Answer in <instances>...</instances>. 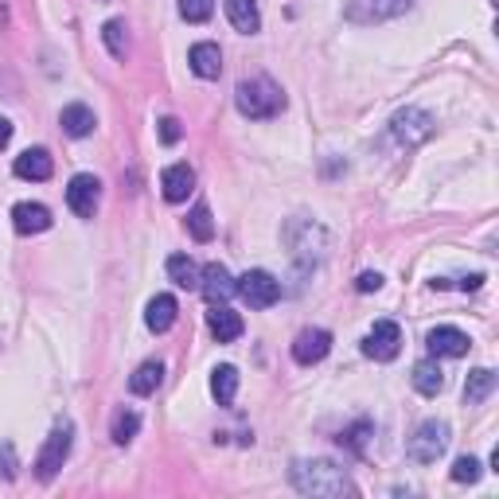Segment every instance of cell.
<instances>
[{
	"label": "cell",
	"mask_w": 499,
	"mask_h": 499,
	"mask_svg": "<svg viewBox=\"0 0 499 499\" xmlns=\"http://www.w3.org/2000/svg\"><path fill=\"white\" fill-rule=\"evenodd\" d=\"M188 63H191V71L200 78H219L222 74V51L215 44H195L188 51Z\"/></svg>",
	"instance_id": "obj_19"
},
{
	"label": "cell",
	"mask_w": 499,
	"mask_h": 499,
	"mask_svg": "<svg viewBox=\"0 0 499 499\" xmlns=\"http://www.w3.org/2000/svg\"><path fill=\"white\" fill-rule=\"evenodd\" d=\"M12 172H16L20 180L44 183V180H51V172H55V161H51V152H47V149H28V152H20V156H16Z\"/></svg>",
	"instance_id": "obj_13"
},
{
	"label": "cell",
	"mask_w": 499,
	"mask_h": 499,
	"mask_svg": "<svg viewBox=\"0 0 499 499\" xmlns=\"http://www.w3.org/2000/svg\"><path fill=\"white\" fill-rule=\"evenodd\" d=\"M356 289L359 293H378V289H383V273H359Z\"/></svg>",
	"instance_id": "obj_32"
},
{
	"label": "cell",
	"mask_w": 499,
	"mask_h": 499,
	"mask_svg": "<svg viewBox=\"0 0 499 499\" xmlns=\"http://www.w3.org/2000/svg\"><path fill=\"white\" fill-rule=\"evenodd\" d=\"M445 449H449V426L445 422H422L414 437L406 441V453H410V461H417V465H437V456Z\"/></svg>",
	"instance_id": "obj_4"
},
{
	"label": "cell",
	"mask_w": 499,
	"mask_h": 499,
	"mask_svg": "<svg viewBox=\"0 0 499 499\" xmlns=\"http://www.w3.org/2000/svg\"><path fill=\"white\" fill-rule=\"evenodd\" d=\"M59 125H63V133H67V137H90L98 122H94V110H90V106H83V102H71V106H63Z\"/></svg>",
	"instance_id": "obj_18"
},
{
	"label": "cell",
	"mask_w": 499,
	"mask_h": 499,
	"mask_svg": "<svg viewBox=\"0 0 499 499\" xmlns=\"http://www.w3.org/2000/svg\"><path fill=\"white\" fill-rule=\"evenodd\" d=\"M328 351H332V336H328L324 328H305L293 344V359L300 367H312V363H320Z\"/></svg>",
	"instance_id": "obj_12"
},
{
	"label": "cell",
	"mask_w": 499,
	"mask_h": 499,
	"mask_svg": "<svg viewBox=\"0 0 499 499\" xmlns=\"http://www.w3.org/2000/svg\"><path fill=\"white\" fill-rule=\"evenodd\" d=\"M180 137H183L180 122H176V117H164V122H161V141H164V144H176Z\"/></svg>",
	"instance_id": "obj_31"
},
{
	"label": "cell",
	"mask_w": 499,
	"mask_h": 499,
	"mask_svg": "<svg viewBox=\"0 0 499 499\" xmlns=\"http://www.w3.org/2000/svg\"><path fill=\"white\" fill-rule=\"evenodd\" d=\"M102 39H106V51H110L113 59H125V55H129L125 20H106V28H102Z\"/></svg>",
	"instance_id": "obj_27"
},
{
	"label": "cell",
	"mask_w": 499,
	"mask_h": 499,
	"mask_svg": "<svg viewBox=\"0 0 499 499\" xmlns=\"http://www.w3.org/2000/svg\"><path fill=\"white\" fill-rule=\"evenodd\" d=\"M414 390L426 394V398H437V394L445 390V375H441L437 359H422L414 367Z\"/></svg>",
	"instance_id": "obj_21"
},
{
	"label": "cell",
	"mask_w": 499,
	"mask_h": 499,
	"mask_svg": "<svg viewBox=\"0 0 499 499\" xmlns=\"http://www.w3.org/2000/svg\"><path fill=\"white\" fill-rule=\"evenodd\" d=\"M168 278L180 289H200V266H195L188 254H172L168 258Z\"/></svg>",
	"instance_id": "obj_24"
},
{
	"label": "cell",
	"mask_w": 499,
	"mask_h": 499,
	"mask_svg": "<svg viewBox=\"0 0 499 499\" xmlns=\"http://www.w3.org/2000/svg\"><path fill=\"white\" fill-rule=\"evenodd\" d=\"M429 351H433V359H461L468 356V336L461 332V328H453V324H441V328H433L429 332Z\"/></svg>",
	"instance_id": "obj_11"
},
{
	"label": "cell",
	"mask_w": 499,
	"mask_h": 499,
	"mask_svg": "<svg viewBox=\"0 0 499 499\" xmlns=\"http://www.w3.org/2000/svg\"><path fill=\"white\" fill-rule=\"evenodd\" d=\"M289 480L300 495H324V499H344L356 495V484L339 465L332 461H297L289 468Z\"/></svg>",
	"instance_id": "obj_1"
},
{
	"label": "cell",
	"mask_w": 499,
	"mask_h": 499,
	"mask_svg": "<svg viewBox=\"0 0 499 499\" xmlns=\"http://www.w3.org/2000/svg\"><path fill=\"white\" fill-rule=\"evenodd\" d=\"M195 188V172L188 164H172V168H164V176H161V191H164V200L168 203H183L191 195Z\"/></svg>",
	"instance_id": "obj_14"
},
{
	"label": "cell",
	"mask_w": 499,
	"mask_h": 499,
	"mask_svg": "<svg viewBox=\"0 0 499 499\" xmlns=\"http://www.w3.org/2000/svg\"><path fill=\"white\" fill-rule=\"evenodd\" d=\"M176 312H180V305H176V297H168V293H156L152 300H149V308H144V324H149V332H168V328L176 324Z\"/></svg>",
	"instance_id": "obj_17"
},
{
	"label": "cell",
	"mask_w": 499,
	"mask_h": 499,
	"mask_svg": "<svg viewBox=\"0 0 499 499\" xmlns=\"http://www.w3.org/2000/svg\"><path fill=\"white\" fill-rule=\"evenodd\" d=\"M161 383H164V367L156 363V359H149V363H141L137 371H133V378H129V390L144 398V394H156V386H161Z\"/></svg>",
	"instance_id": "obj_23"
},
{
	"label": "cell",
	"mask_w": 499,
	"mask_h": 499,
	"mask_svg": "<svg viewBox=\"0 0 499 499\" xmlns=\"http://www.w3.org/2000/svg\"><path fill=\"white\" fill-rule=\"evenodd\" d=\"M234 106H239V113L250 117V122H266V117H278L285 110V94L273 78L258 74V78L239 83V90H234Z\"/></svg>",
	"instance_id": "obj_2"
},
{
	"label": "cell",
	"mask_w": 499,
	"mask_h": 499,
	"mask_svg": "<svg viewBox=\"0 0 499 499\" xmlns=\"http://www.w3.org/2000/svg\"><path fill=\"white\" fill-rule=\"evenodd\" d=\"M453 480L456 484H476L480 480V461H476V456H461V461L453 465Z\"/></svg>",
	"instance_id": "obj_30"
},
{
	"label": "cell",
	"mask_w": 499,
	"mask_h": 499,
	"mask_svg": "<svg viewBox=\"0 0 499 499\" xmlns=\"http://www.w3.org/2000/svg\"><path fill=\"white\" fill-rule=\"evenodd\" d=\"M433 117L426 113V110H402V113H394V122H390V133H394V141L398 144H406V149H414V144H422V141H429L433 137Z\"/></svg>",
	"instance_id": "obj_7"
},
{
	"label": "cell",
	"mask_w": 499,
	"mask_h": 499,
	"mask_svg": "<svg viewBox=\"0 0 499 499\" xmlns=\"http://www.w3.org/2000/svg\"><path fill=\"white\" fill-rule=\"evenodd\" d=\"M414 8V0H351L344 16L351 24H386Z\"/></svg>",
	"instance_id": "obj_6"
},
{
	"label": "cell",
	"mask_w": 499,
	"mask_h": 499,
	"mask_svg": "<svg viewBox=\"0 0 499 499\" xmlns=\"http://www.w3.org/2000/svg\"><path fill=\"white\" fill-rule=\"evenodd\" d=\"M200 289L203 297L211 300V305H227V300L239 293V281L227 273V266H219V261H211V266L200 269Z\"/></svg>",
	"instance_id": "obj_10"
},
{
	"label": "cell",
	"mask_w": 499,
	"mask_h": 499,
	"mask_svg": "<svg viewBox=\"0 0 499 499\" xmlns=\"http://www.w3.org/2000/svg\"><path fill=\"white\" fill-rule=\"evenodd\" d=\"M492 390H495V371L480 367V371H472V375H468V383H465V402H468V406H480Z\"/></svg>",
	"instance_id": "obj_25"
},
{
	"label": "cell",
	"mask_w": 499,
	"mask_h": 499,
	"mask_svg": "<svg viewBox=\"0 0 499 499\" xmlns=\"http://www.w3.org/2000/svg\"><path fill=\"white\" fill-rule=\"evenodd\" d=\"M71 445H74L71 422H59L55 429H51V437L44 441L39 456H35V476H39V480H55L59 468L67 465V456H71Z\"/></svg>",
	"instance_id": "obj_3"
},
{
	"label": "cell",
	"mask_w": 499,
	"mask_h": 499,
	"mask_svg": "<svg viewBox=\"0 0 499 499\" xmlns=\"http://www.w3.org/2000/svg\"><path fill=\"white\" fill-rule=\"evenodd\" d=\"M188 230H191V239L195 242H211L215 239V222H211V211L200 203V207H191V215H188Z\"/></svg>",
	"instance_id": "obj_28"
},
{
	"label": "cell",
	"mask_w": 499,
	"mask_h": 499,
	"mask_svg": "<svg viewBox=\"0 0 499 499\" xmlns=\"http://www.w3.org/2000/svg\"><path fill=\"white\" fill-rule=\"evenodd\" d=\"M367 429H371V426H367V422H359L356 429H351V433H347V437H339V441H347V449H356V453H363V441H367V437H363V433H367Z\"/></svg>",
	"instance_id": "obj_33"
},
{
	"label": "cell",
	"mask_w": 499,
	"mask_h": 499,
	"mask_svg": "<svg viewBox=\"0 0 499 499\" xmlns=\"http://www.w3.org/2000/svg\"><path fill=\"white\" fill-rule=\"evenodd\" d=\"M98 203H102V183H98V176L78 172V176L67 183V207H71L78 219H94Z\"/></svg>",
	"instance_id": "obj_8"
},
{
	"label": "cell",
	"mask_w": 499,
	"mask_h": 499,
	"mask_svg": "<svg viewBox=\"0 0 499 499\" xmlns=\"http://www.w3.org/2000/svg\"><path fill=\"white\" fill-rule=\"evenodd\" d=\"M12 227H16V234H44L51 227V211L44 203H16L12 207Z\"/></svg>",
	"instance_id": "obj_15"
},
{
	"label": "cell",
	"mask_w": 499,
	"mask_h": 499,
	"mask_svg": "<svg viewBox=\"0 0 499 499\" xmlns=\"http://www.w3.org/2000/svg\"><path fill=\"white\" fill-rule=\"evenodd\" d=\"M207 328H211V336L219 339V344H230V339L242 336V317L227 305H211V312H207Z\"/></svg>",
	"instance_id": "obj_16"
},
{
	"label": "cell",
	"mask_w": 499,
	"mask_h": 499,
	"mask_svg": "<svg viewBox=\"0 0 499 499\" xmlns=\"http://www.w3.org/2000/svg\"><path fill=\"white\" fill-rule=\"evenodd\" d=\"M8 141H12V122H5V117H0V149H5Z\"/></svg>",
	"instance_id": "obj_34"
},
{
	"label": "cell",
	"mask_w": 499,
	"mask_h": 499,
	"mask_svg": "<svg viewBox=\"0 0 499 499\" xmlns=\"http://www.w3.org/2000/svg\"><path fill=\"white\" fill-rule=\"evenodd\" d=\"M137 429H141V414L137 410H117L113 414V429H110V437L117 445H129L137 437Z\"/></svg>",
	"instance_id": "obj_26"
},
{
	"label": "cell",
	"mask_w": 499,
	"mask_h": 499,
	"mask_svg": "<svg viewBox=\"0 0 499 499\" xmlns=\"http://www.w3.org/2000/svg\"><path fill=\"white\" fill-rule=\"evenodd\" d=\"M211 394H215V402L219 406H230L234 402V394H239V371H234L230 363H222L211 371Z\"/></svg>",
	"instance_id": "obj_22"
},
{
	"label": "cell",
	"mask_w": 499,
	"mask_h": 499,
	"mask_svg": "<svg viewBox=\"0 0 499 499\" xmlns=\"http://www.w3.org/2000/svg\"><path fill=\"white\" fill-rule=\"evenodd\" d=\"M227 20H230L242 35H254V32L261 28L258 0H227Z\"/></svg>",
	"instance_id": "obj_20"
},
{
	"label": "cell",
	"mask_w": 499,
	"mask_h": 499,
	"mask_svg": "<svg viewBox=\"0 0 499 499\" xmlns=\"http://www.w3.org/2000/svg\"><path fill=\"white\" fill-rule=\"evenodd\" d=\"M211 12H215V0H180V16L188 24L211 20Z\"/></svg>",
	"instance_id": "obj_29"
},
{
	"label": "cell",
	"mask_w": 499,
	"mask_h": 499,
	"mask_svg": "<svg viewBox=\"0 0 499 499\" xmlns=\"http://www.w3.org/2000/svg\"><path fill=\"white\" fill-rule=\"evenodd\" d=\"M363 351H367L371 359H378V363H390V359L402 351V328L394 324V320H378L371 332H367Z\"/></svg>",
	"instance_id": "obj_9"
},
{
	"label": "cell",
	"mask_w": 499,
	"mask_h": 499,
	"mask_svg": "<svg viewBox=\"0 0 499 499\" xmlns=\"http://www.w3.org/2000/svg\"><path fill=\"white\" fill-rule=\"evenodd\" d=\"M239 297L250 308H273L281 300V281L266 269H250L239 278Z\"/></svg>",
	"instance_id": "obj_5"
}]
</instances>
